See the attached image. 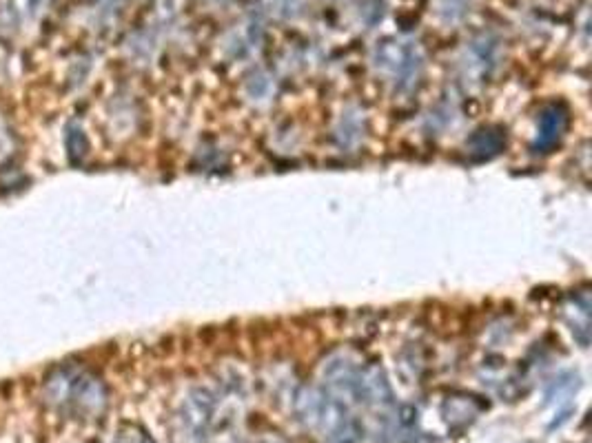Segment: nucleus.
<instances>
[{"instance_id": "1a4fd4ad", "label": "nucleus", "mask_w": 592, "mask_h": 443, "mask_svg": "<svg viewBox=\"0 0 592 443\" xmlns=\"http://www.w3.org/2000/svg\"><path fill=\"white\" fill-rule=\"evenodd\" d=\"M346 443H349V441H346Z\"/></svg>"}, {"instance_id": "f257e3e1", "label": "nucleus", "mask_w": 592, "mask_h": 443, "mask_svg": "<svg viewBox=\"0 0 592 443\" xmlns=\"http://www.w3.org/2000/svg\"><path fill=\"white\" fill-rule=\"evenodd\" d=\"M351 397H355L357 401H364V404L389 406L393 401V390L384 370L380 366H366L364 370H360L355 377Z\"/></svg>"}, {"instance_id": "39448f33", "label": "nucleus", "mask_w": 592, "mask_h": 443, "mask_svg": "<svg viewBox=\"0 0 592 443\" xmlns=\"http://www.w3.org/2000/svg\"><path fill=\"white\" fill-rule=\"evenodd\" d=\"M315 424H320L322 430L326 432L329 437H335V435H342V432L349 428V417H346V406L342 404L340 399H322L320 404V412H318V421Z\"/></svg>"}, {"instance_id": "7ed1b4c3", "label": "nucleus", "mask_w": 592, "mask_h": 443, "mask_svg": "<svg viewBox=\"0 0 592 443\" xmlns=\"http://www.w3.org/2000/svg\"><path fill=\"white\" fill-rule=\"evenodd\" d=\"M486 406L488 404L479 401V397L475 395H466V393L451 395L444 401V417L451 426H466L468 421H473Z\"/></svg>"}, {"instance_id": "20e7f679", "label": "nucleus", "mask_w": 592, "mask_h": 443, "mask_svg": "<svg viewBox=\"0 0 592 443\" xmlns=\"http://www.w3.org/2000/svg\"><path fill=\"white\" fill-rule=\"evenodd\" d=\"M504 144H506V138L502 129L484 127L475 133L471 142H468V151H471V156H475L477 160H491L504 149Z\"/></svg>"}, {"instance_id": "6e6552de", "label": "nucleus", "mask_w": 592, "mask_h": 443, "mask_svg": "<svg viewBox=\"0 0 592 443\" xmlns=\"http://www.w3.org/2000/svg\"><path fill=\"white\" fill-rule=\"evenodd\" d=\"M400 424L404 426V428H411L415 421H417V410L413 408V406H404L402 410H400Z\"/></svg>"}, {"instance_id": "423d86ee", "label": "nucleus", "mask_w": 592, "mask_h": 443, "mask_svg": "<svg viewBox=\"0 0 592 443\" xmlns=\"http://www.w3.org/2000/svg\"><path fill=\"white\" fill-rule=\"evenodd\" d=\"M211 412H213V397L207 393V390H196V393H193L187 401L185 419L193 430H202L209 424Z\"/></svg>"}, {"instance_id": "0eeeda50", "label": "nucleus", "mask_w": 592, "mask_h": 443, "mask_svg": "<svg viewBox=\"0 0 592 443\" xmlns=\"http://www.w3.org/2000/svg\"><path fill=\"white\" fill-rule=\"evenodd\" d=\"M67 151H69V160L74 164L83 162L87 153V138L78 125H69L67 129Z\"/></svg>"}, {"instance_id": "f03ea898", "label": "nucleus", "mask_w": 592, "mask_h": 443, "mask_svg": "<svg viewBox=\"0 0 592 443\" xmlns=\"http://www.w3.org/2000/svg\"><path fill=\"white\" fill-rule=\"evenodd\" d=\"M568 125L566 109L559 105H550L539 116V133H537V149H553L561 140Z\"/></svg>"}]
</instances>
